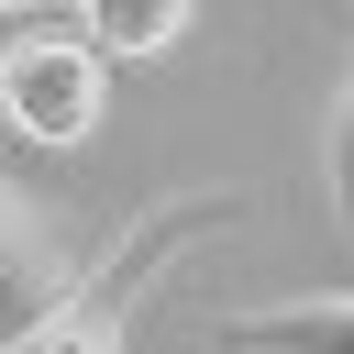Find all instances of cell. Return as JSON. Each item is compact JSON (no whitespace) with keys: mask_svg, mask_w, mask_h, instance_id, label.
Listing matches in <instances>:
<instances>
[{"mask_svg":"<svg viewBox=\"0 0 354 354\" xmlns=\"http://www.w3.org/2000/svg\"><path fill=\"white\" fill-rule=\"evenodd\" d=\"M232 210H243V199H155L111 254H88V266L66 277L55 310H33L22 332H0V354H122V343H133V310H144V288H155V266H166L177 243L221 232Z\"/></svg>","mask_w":354,"mask_h":354,"instance_id":"cell-1","label":"cell"},{"mask_svg":"<svg viewBox=\"0 0 354 354\" xmlns=\"http://www.w3.org/2000/svg\"><path fill=\"white\" fill-rule=\"evenodd\" d=\"M111 111V55L88 33H11L0 44V122L22 144H88Z\"/></svg>","mask_w":354,"mask_h":354,"instance_id":"cell-2","label":"cell"},{"mask_svg":"<svg viewBox=\"0 0 354 354\" xmlns=\"http://www.w3.org/2000/svg\"><path fill=\"white\" fill-rule=\"evenodd\" d=\"M66 277H77V254H66V232L0 177V332H22L33 310H55L66 299Z\"/></svg>","mask_w":354,"mask_h":354,"instance_id":"cell-3","label":"cell"},{"mask_svg":"<svg viewBox=\"0 0 354 354\" xmlns=\"http://www.w3.org/2000/svg\"><path fill=\"white\" fill-rule=\"evenodd\" d=\"M232 354H354V288L332 299H277V310H221L210 321Z\"/></svg>","mask_w":354,"mask_h":354,"instance_id":"cell-4","label":"cell"},{"mask_svg":"<svg viewBox=\"0 0 354 354\" xmlns=\"http://www.w3.org/2000/svg\"><path fill=\"white\" fill-rule=\"evenodd\" d=\"M199 22V0H77V33L122 66V55H166L177 33Z\"/></svg>","mask_w":354,"mask_h":354,"instance_id":"cell-5","label":"cell"},{"mask_svg":"<svg viewBox=\"0 0 354 354\" xmlns=\"http://www.w3.org/2000/svg\"><path fill=\"white\" fill-rule=\"evenodd\" d=\"M332 221H343V254H354V77H343V100H332Z\"/></svg>","mask_w":354,"mask_h":354,"instance_id":"cell-6","label":"cell"},{"mask_svg":"<svg viewBox=\"0 0 354 354\" xmlns=\"http://www.w3.org/2000/svg\"><path fill=\"white\" fill-rule=\"evenodd\" d=\"M0 11H55V0H0Z\"/></svg>","mask_w":354,"mask_h":354,"instance_id":"cell-7","label":"cell"}]
</instances>
